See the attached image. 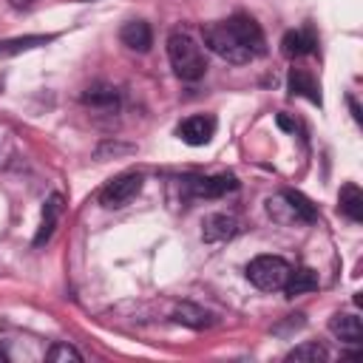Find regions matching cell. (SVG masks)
Returning <instances> with one entry per match:
<instances>
[{
    "mask_svg": "<svg viewBox=\"0 0 363 363\" xmlns=\"http://www.w3.org/2000/svg\"><path fill=\"white\" fill-rule=\"evenodd\" d=\"M167 60H170L173 74L179 79H184V82H196L207 71L204 51H201V45L187 31H173L167 37Z\"/></svg>",
    "mask_w": 363,
    "mask_h": 363,
    "instance_id": "6da1fadb",
    "label": "cell"
},
{
    "mask_svg": "<svg viewBox=\"0 0 363 363\" xmlns=\"http://www.w3.org/2000/svg\"><path fill=\"white\" fill-rule=\"evenodd\" d=\"M267 213L278 224H312L318 218V210L312 207V201L295 190H284L272 196L267 201Z\"/></svg>",
    "mask_w": 363,
    "mask_h": 363,
    "instance_id": "7a4b0ae2",
    "label": "cell"
},
{
    "mask_svg": "<svg viewBox=\"0 0 363 363\" xmlns=\"http://www.w3.org/2000/svg\"><path fill=\"white\" fill-rule=\"evenodd\" d=\"M201 37H204V45H207L216 57H221V60H227V62H233V65H244V62L252 60L250 51L235 40V34L230 31L227 23H207V26L201 28Z\"/></svg>",
    "mask_w": 363,
    "mask_h": 363,
    "instance_id": "3957f363",
    "label": "cell"
},
{
    "mask_svg": "<svg viewBox=\"0 0 363 363\" xmlns=\"http://www.w3.org/2000/svg\"><path fill=\"white\" fill-rule=\"evenodd\" d=\"M289 264L281 255H258L247 264V278L252 286L264 289V292H275L284 286L286 275H289Z\"/></svg>",
    "mask_w": 363,
    "mask_h": 363,
    "instance_id": "277c9868",
    "label": "cell"
},
{
    "mask_svg": "<svg viewBox=\"0 0 363 363\" xmlns=\"http://www.w3.org/2000/svg\"><path fill=\"white\" fill-rule=\"evenodd\" d=\"M142 190V176L136 170H128V173H119L113 176L102 190H99V204L108 207V210H119L125 204H130Z\"/></svg>",
    "mask_w": 363,
    "mask_h": 363,
    "instance_id": "5b68a950",
    "label": "cell"
},
{
    "mask_svg": "<svg viewBox=\"0 0 363 363\" xmlns=\"http://www.w3.org/2000/svg\"><path fill=\"white\" fill-rule=\"evenodd\" d=\"M182 184H184L187 196H193V199H218V196L233 193L238 187L235 176H230V173H218V176H199V173H193V176H184Z\"/></svg>",
    "mask_w": 363,
    "mask_h": 363,
    "instance_id": "8992f818",
    "label": "cell"
},
{
    "mask_svg": "<svg viewBox=\"0 0 363 363\" xmlns=\"http://www.w3.org/2000/svg\"><path fill=\"white\" fill-rule=\"evenodd\" d=\"M224 23H227L230 31L235 34V40L250 51V57H264V54H267V40H264V31H261V26L255 23V17L238 11V14H233V17L224 20Z\"/></svg>",
    "mask_w": 363,
    "mask_h": 363,
    "instance_id": "52a82bcc",
    "label": "cell"
},
{
    "mask_svg": "<svg viewBox=\"0 0 363 363\" xmlns=\"http://www.w3.org/2000/svg\"><path fill=\"white\" fill-rule=\"evenodd\" d=\"M176 133H179V139H182L184 145H193V147L207 145V142L213 139V133H216V119H213V116H204V113L187 116V119L176 128Z\"/></svg>",
    "mask_w": 363,
    "mask_h": 363,
    "instance_id": "ba28073f",
    "label": "cell"
},
{
    "mask_svg": "<svg viewBox=\"0 0 363 363\" xmlns=\"http://www.w3.org/2000/svg\"><path fill=\"white\" fill-rule=\"evenodd\" d=\"M235 227H238L235 216H230V213H210L201 221V238L207 244H221V241L235 235Z\"/></svg>",
    "mask_w": 363,
    "mask_h": 363,
    "instance_id": "9c48e42d",
    "label": "cell"
},
{
    "mask_svg": "<svg viewBox=\"0 0 363 363\" xmlns=\"http://www.w3.org/2000/svg\"><path fill=\"white\" fill-rule=\"evenodd\" d=\"M119 40H122V45H128L130 51L145 54V51H150V45H153V31H150V26H147L145 20H130V23H125V26L119 28Z\"/></svg>",
    "mask_w": 363,
    "mask_h": 363,
    "instance_id": "30bf717a",
    "label": "cell"
},
{
    "mask_svg": "<svg viewBox=\"0 0 363 363\" xmlns=\"http://www.w3.org/2000/svg\"><path fill=\"white\" fill-rule=\"evenodd\" d=\"M329 332L343 340V343H360L363 337V323L357 315H349V312H337L329 318Z\"/></svg>",
    "mask_w": 363,
    "mask_h": 363,
    "instance_id": "8fae6325",
    "label": "cell"
},
{
    "mask_svg": "<svg viewBox=\"0 0 363 363\" xmlns=\"http://www.w3.org/2000/svg\"><path fill=\"white\" fill-rule=\"evenodd\" d=\"M315 45H318V40H315V34L309 28H303V31H286L284 40H281V51L289 60L303 57V54H312Z\"/></svg>",
    "mask_w": 363,
    "mask_h": 363,
    "instance_id": "7c38bea8",
    "label": "cell"
},
{
    "mask_svg": "<svg viewBox=\"0 0 363 363\" xmlns=\"http://www.w3.org/2000/svg\"><path fill=\"white\" fill-rule=\"evenodd\" d=\"M286 298H298V295H306V292H315L318 289V275L309 269V267H298V269H289L284 286Z\"/></svg>",
    "mask_w": 363,
    "mask_h": 363,
    "instance_id": "4fadbf2b",
    "label": "cell"
},
{
    "mask_svg": "<svg viewBox=\"0 0 363 363\" xmlns=\"http://www.w3.org/2000/svg\"><path fill=\"white\" fill-rule=\"evenodd\" d=\"M170 318L176 323H182V326H190V329H207V326H213V315L207 309L196 306V303H179Z\"/></svg>",
    "mask_w": 363,
    "mask_h": 363,
    "instance_id": "5bb4252c",
    "label": "cell"
},
{
    "mask_svg": "<svg viewBox=\"0 0 363 363\" xmlns=\"http://www.w3.org/2000/svg\"><path fill=\"white\" fill-rule=\"evenodd\" d=\"M286 82H289V94L306 96L309 102L320 105V91H318V82H315V77H312L309 71H303V68H292Z\"/></svg>",
    "mask_w": 363,
    "mask_h": 363,
    "instance_id": "9a60e30c",
    "label": "cell"
},
{
    "mask_svg": "<svg viewBox=\"0 0 363 363\" xmlns=\"http://www.w3.org/2000/svg\"><path fill=\"white\" fill-rule=\"evenodd\" d=\"M60 213H62V196H51V199L45 201V207H43V221H40V230H37V235H34V247H43V244L51 238Z\"/></svg>",
    "mask_w": 363,
    "mask_h": 363,
    "instance_id": "2e32d148",
    "label": "cell"
},
{
    "mask_svg": "<svg viewBox=\"0 0 363 363\" xmlns=\"http://www.w3.org/2000/svg\"><path fill=\"white\" fill-rule=\"evenodd\" d=\"M51 40H54V34H26V37L0 40V60L14 57V54H23V51H31V48L45 45V43H51Z\"/></svg>",
    "mask_w": 363,
    "mask_h": 363,
    "instance_id": "e0dca14e",
    "label": "cell"
},
{
    "mask_svg": "<svg viewBox=\"0 0 363 363\" xmlns=\"http://www.w3.org/2000/svg\"><path fill=\"white\" fill-rule=\"evenodd\" d=\"M337 210H340L349 221H360V218H363V193H360L357 184H343V187H340Z\"/></svg>",
    "mask_w": 363,
    "mask_h": 363,
    "instance_id": "ac0fdd59",
    "label": "cell"
},
{
    "mask_svg": "<svg viewBox=\"0 0 363 363\" xmlns=\"http://www.w3.org/2000/svg\"><path fill=\"white\" fill-rule=\"evenodd\" d=\"M286 360L289 363H323V360H329V352H326L323 343L306 340V343L295 346L292 352H286Z\"/></svg>",
    "mask_w": 363,
    "mask_h": 363,
    "instance_id": "d6986e66",
    "label": "cell"
},
{
    "mask_svg": "<svg viewBox=\"0 0 363 363\" xmlns=\"http://www.w3.org/2000/svg\"><path fill=\"white\" fill-rule=\"evenodd\" d=\"M82 102L91 105V108H108V111H116L119 96H116V91H113L111 85H94V88H88V91L82 94Z\"/></svg>",
    "mask_w": 363,
    "mask_h": 363,
    "instance_id": "ffe728a7",
    "label": "cell"
},
{
    "mask_svg": "<svg viewBox=\"0 0 363 363\" xmlns=\"http://www.w3.org/2000/svg\"><path fill=\"white\" fill-rule=\"evenodd\" d=\"M45 360L48 363H79L82 360V354L74 349V346H68V343H54L48 352H45Z\"/></svg>",
    "mask_w": 363,
    "mask_h": 363,
    "instance_id": "44dd1931",
    "label": "cell"
},
{
    "mask_svg": "<svg viewBox=\"0 0 363 363\" xmlns=\"http://www.w3.org/2000/svg\"><path fill=\"white\" fill-rule=\"evenodd\" d=\"M278 125H281V128H284V130H292V133H295V128H298V125H295V122H292V119H286V116H284V113H278Z\"/></svg>",
    "mask_w": 363,
    "mask_h": 363,
    "instance_id": "7402d4cb",
    "label": "cell"
},
{
    "mask_svg": "<svg viewBox=\"0 0 363 363\" xmlns=\"http://www.w3.org/2000/svg\"><path fill=\"white\" fill-rule=\"evenodd\" d=\"M9 3H11L14 9H28V6L34 3V0H9Z\"/></svg>",
    "mask_w": 363,
    "mask_h": 363,
    "instance_id": "603a6c76",
    "label": "cell"
}]
</instances>
